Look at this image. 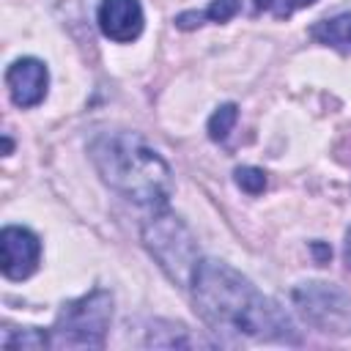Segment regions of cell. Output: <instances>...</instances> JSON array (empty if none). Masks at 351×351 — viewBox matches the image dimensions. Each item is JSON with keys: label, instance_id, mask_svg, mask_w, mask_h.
<instances>
[{"label": "cell", "instance_id": "6da1fadb", "mask_svg": "<svg viewBox=\"0 0 351 351\" xmlns=\"http://www.w3.org/2000/svg\"><path fill=\"white\" fill-rule=\"evenodd\" d=\"M197 318L225 346L239 343H285L299 346L293 318L250 277L217 258H200L189 282Z\"/></svg>", "mask_w": 351, "mask_h": 351}, {"label": "cell", "instance_id": "7a4b0ae2", "mask_svg": "<svg viewBox=\"0 0 351 351\" xmlns=\"http://www.w3.org/2000/svg\"><path fill=\"white\" fill-rule=\"evenodd\" d=\"M88 156L101 181L134 206L159 211L173 197L167 159L137 132L104 129L88 140Z\"/></svg>", "mask_w": 351, "mask_h": 351}, {"label": "cell", "instance_id": "3957f363", "mask_svg": "<svg viewBox=\"0 0 351 351\" xmlns=\"http://www.w3.org/2000/svg\"><path fill=\"white\" fill-rule=\"evenodd\" d=\"M140 236H143L148 255L156 261V266L165 271V277L173 285L186 291L192 282L195 266L200 261V247H197V239L192 236V230L184 225V219L167 208H159L143 222Z\"/></svg>", "mask_w": 351, "mask_h": 351}, {"label": "cell", "instance_id": "277c9868", "mask_svg": "<svg viewBox=\"0 0 351 351\" xmlns=\"http://www.w3.org/2000/svg\"><path fill=\"white\" fill-rule=\"evenodd\" d=\"M112 321V293L93 288L60 307L49 335L52 348H104Z\"/></svg>", "mask_w": 351, "mask_h": 351}, {"label": "cell", "instance_id": "5b68a950", "mask_svg": "<svg viewBox=\"0 0 351 351\" xmlns=\"http://www.w3.org/2000/svg\"><path fill=\"white\" fill-rule=\"evenodd\" d=\"M302 318L326 335H351V293L332 282H299L291 291Z\"/></svg>", "mask_w": 351, "mask_h": 351}, {"label": "cell", "instance_id": "8992f818", "mask_svg": "<svg viewBox=\"0 0 351 351\" xmlns=\"http://www.w3.org/2000/svg\"><path fill=\"white\" fill-rule=\"evenodd\" d=\"M41 263V239L22 225H5L0 230V271L5 280L22 282L36 274Z\"/></svg>", "mask_w": 351, "mask_h": 351}, {"label": "cell", "instance_id": "52a82bcc", "mask_svg": "<svg viewBox=\"0 0 351 351\" xmlns=\"http://www.w3.org/2000/svg\"><path fill=\"white\" fill-rule=\"evenodd\" d=\"M5 88L11 101L19 110H30L47 99L49 90V69L38 58H16L5 69Z\"/></svg>", "mask_w": 351, "mask_h": 351}, {"label": "cell", "instance_id": "ba28073f", "mask_svg": "<svg viewBox=\"0 0 351 351\" xmlns=\"http://www.w3.org/2000/svg\"><path fill=\"white\" fill-rule=\"evenodd\" d=\"M96 22L104 38L115 44H132L145 27V14L140 0H101L96 8Z\"/></svg>", "mask_w": 351, "mask_h": 351}, {"label": "cell", "instance_id": "9c48e42d", "mask_svg": "<svg viewBox=\"0 0 351 351\" xmlns=\"http://www.w3.org/2000/svg\"><path fill=\"white\" fill-rule=\"evenodd\" d=\"M145 332H148V337L143 340V346H148V348H195V346H203V340L192 337L184 324L165 321V318L148 321Z\"/></svg>", "mask_w": 351, "mask_h": 351}, {"label": "cell", "instance_id": "30bf717a", "mask_svg": "<svg viewBox=\"0 0 351 351\" xmlns=\"http://www.w3.org/2000/svg\"><path fill=\"white\" fill-rule=\"evenodd\" d=\"M310 36L318 44H326V47H335V49L348 52L351 49V14H337L332 19L315 22L310 27Z\"/></svg>", "mask_w": 351, "mask_h": 351}, {"label": "cell", "instance_id": "8fae6325", "mask_svg": "<svg viewBox=\"0 0 351 351\" xmlns=\"http://www.w3.org/2000/svg\"><path fill=\"white\" fill-rule=\"evenodd\" d=\"M3 348H27V351H38V348H52V335L38 329V326H22V329H3L0 337Z\"/></svg>", "mask_w": 351, "mask_h": 351}, {"label": "cell", "instance_id": "7c38bea8", "mask_svg": "<svg viewBox=\"0 0 351 351\" xmlns=\"http://www.w3.org/2000/svg\"><path fill=\"white\" fill-rule=\"evenodd\" d=\"M236 121H239V107H236L233 101H225V104H219V107L211 112V118H208V123H206V132H208V137H211L214 143H222V140L233 132Z\"/></svg>", "mask_w": 351, "mask_h": 351}, {"label": "cell", "instance_id": "4fadbf2b", "mask_svg": "<svg viewBox=\"0 0 351 351\" xmlns=\"http://www.w3.org/2000/svg\"><path fill=\"white\" fill-rule=\"evenodd\" d=\"M233 181H236V186L241 189V192H247V195H263V189H266V173L261 170V167H252V165H241V167H236L233 170Z\"/></svg>", "mask_w": 351, "mask_h": 351}, {"label": "cell", "instance_id": "5bb4252c", "mask_svg": "<svg viewBox=\"0 0 351 351\" xmlns=\"http://www.w3.org/2000/svg\"><path fill=\"white\" fill-rule=\"evenodd\" d=\"M239 11H241V0H211L203 14H206V19L217 22V25H225V22H230Z\"/></svg>", "mask_w": 351, "mask_h": 351}, {"label": "cell", "instance_id": "9a60e30c", "mask_svg": "<svg viewBox=\"0 0 351 351\" xmlns=\"http://www.w3.org/2000/svg\"><path fill=\"white\" fill-rule=\"evenodd\" d=\"M203 19H206V14H203V11H181L173 22H176V27H178V30H195V27H200V25H203Z\"/></svg>", "mask_w": 351, "mask_h": 351}, {"label": "cell", "instance_id": "2e32d148", "mask_svg": "<svg viewBox=\"0 0 351 351\" xmlns=\"http://www.w3.org/2000/svg\"><path fill=\"white\" fill-rule=\"evenodd\" d=\"M293 8H299V0H271V14L277 19H288Z\"/></svg>", "mask_w": 351, "mask_h": 351}, {"label": "cell", "instance_id": "e0dca14e", "mask_svg": "<svg viewBox=\"0 0 351 351\" xmlns=\"http://www.w3.org/2000/svg\"><path fill=\"white\" fill-rule=\"evenodd\" d=\"M310 252L315 255V263H329V258H332V247L329 244H324V241H310Z\"/></svg>", "mask_w": 351, "mask_h": 351}, {"label": "cell", "instance_id": "ac0fdd59", "mask_svg": "<svg viewBox=\"0 0 351 351\" xmlns=\"http://www.w3.org/2000/svg\"><path fill=\"white\" fill-rule=\"evenodd\" d=\"M11 151H14V140L8 134H3V156H8Z\"/></svg>", "mask_w": 351, "mask_h": 351}, {"label": "cell", "instance_id": "d6986e66", "mask_svg": "<svg viewBox=\"0 0 351 351\" xmlns=\"http://www.w3.org/2000/svg\"><path fill=\"white\" fill-rule=\"evenodd\" d=\"M255 8L258 11H271V0H255Z\"/></svg>", "mask_w": 351, "mask_h": 351}, {"label": "cell", "instance_id": "ffe728a7", "mask_svg": "<svg viewBox=\"0 0 351 351\" xmlns=\"http://www.w3.org/2000/svg\"><path fill=\"white\" fill-rule=\"evenodd\" d=\"M315 0H299V8H307V5H313Z\"/></svg>", "mask_w": 351, "mask_h": 351}]
</instances>
